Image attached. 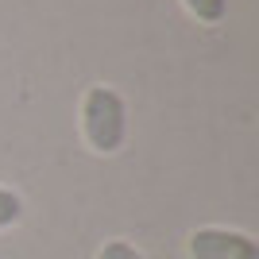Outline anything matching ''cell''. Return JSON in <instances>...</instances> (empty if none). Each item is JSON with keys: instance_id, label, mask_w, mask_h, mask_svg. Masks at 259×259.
Masks as SVG:
<instances>
[{"instance_id": "cell-2", "label": "cell", "mask_w": 259, "mask_h": 259, "mask_svg": "<svg viewBox=\"0 0 259 259\" xmlns=\"http://www.w3.org/2000/svg\"><path fill=\"white\" fill-rule=\"evenodd\" d=\"M186 251H190V259H259V244L248 232L221 228V225H205L190 232Z\"/></svg>"}, {"instance_id": "cell-3", "label": "cell", "mask_w": 259, "mask_h": 259, "mask_svg": "<svg viewBox=\"0 0 259 259\" xmlns=\"http://www.w3.org/2000/svg\"><path fill=\"white\" fill-rule=\"evenodd\" d=\"M182 8L190 12L197 23H209V27H213V23H221L228 16V0H182Z\"/></svg>"}, {"instance_id": "cell-1", "label": "cell", "mask_w": 259, "mask_h": 259, "mask_svg": "<svg viewBox=\"0 0 259 259\" xmlns=\"http://www.w3.org/2000/svg\"><path fill=\"white\" fill-rule=\"evenodd\" d=\"M81 140L93 155H116L128 140V101L112 85H89L81 93Z\"/></svg>"}, {"instance_id": "cell-5", "label": "cell", "mask_w": 259, "mask_h": 259, "mask_svg": "<svg viewBox=\"0 0 259 259\" xmlns=\"http://www.w3.org/2000/svg\"><path fill=\"white\" fill-rule=\"evenodd\" d=\"M97 259H143V251H136L128 240H105Z\"/></svg>"}, {"instance_id": "cell-4", "label": "cell", "mask_w": 259, "mask_h": 259, "mask_svg": "<svg viewBox=\"0 0 259 259\" xmlns=\"http://www.w3.org/2000/svg\"><path fill=\"white\" fill-rule=\"evenodd\" d=\"M20 217H23V197L16 190H8V186H0V232L20 225Z\"/></svg>"}]
</instances>
